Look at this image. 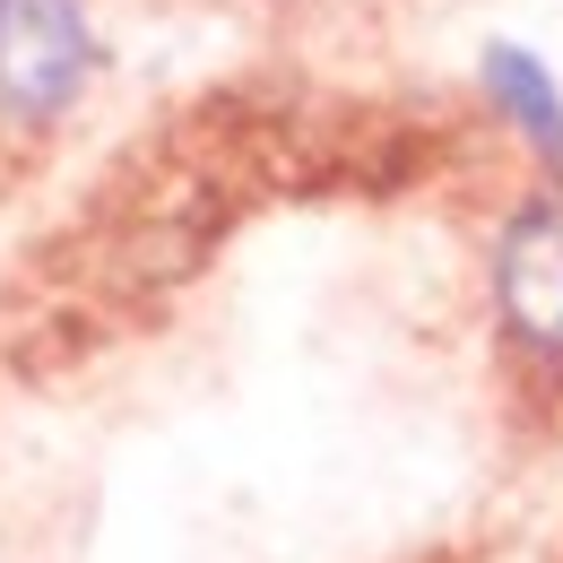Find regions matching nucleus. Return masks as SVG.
Here are the masks:
<instances>
[{
    "label": "nucleus",
    "instance_id": "f257e3e1",
    "mask_svg": "<svg viewBox=\"0 0 563 563\" xmlns=\"http://www.w3.org/2000/svg\"><path fill=\"white\" fill-rule=\"evenodd\" d=\"M87 78H96L87 0H0V122L9 131L70 122Z\"/></svg>",
    "mask_w": 563,
    "mask_h": 563
},
{
    "label": "nucleus",
    "instance_id": "f03ea898",
    "mask_svg": "<svg viewBox=\"0 0 563 563\" xmlns=\"http://www.w3.org/2000/svg\"><path fill=\"white\" fill-rule=\"evenodd\" d=\"M494 303H503V330L529 355H555L563 364V191H538V200H520L503 217Z\"/></svg>",
    "mask_w": 563,
    "mask_h": 563
},
{
    "label": "nucleus",
    "instance_id": "7ed1b4c3",
    "mask_svg": "<svg viewBox=\"0 0 563 563\" xmlns=\"http://www.w3.org/2000/svg\"><path fill=\"white\" fill-rule=\"evenodd\" d=\"M477 87H486L494 122L529 147L538 165L563 174V78L547 70L529 44H486V53H477Z\"/></svg>",
    "mask_w": 563,
    "mask_h": 563
}]
</instances>
